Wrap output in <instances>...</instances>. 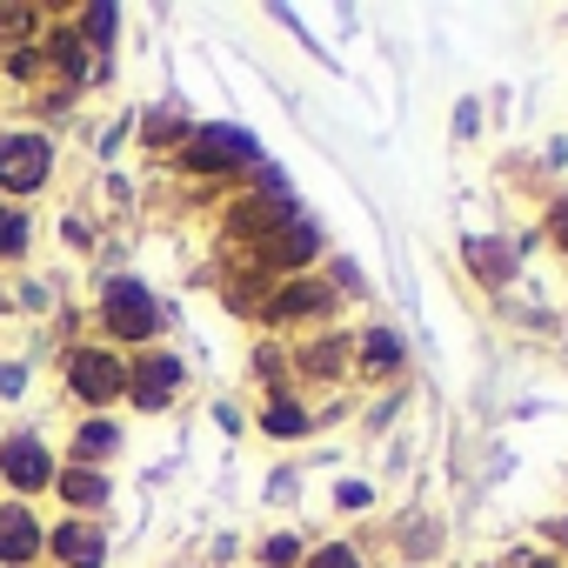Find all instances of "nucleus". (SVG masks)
<instances>
[{
  "instance_id": "1",
  "label": "nucleus",
  "mask_w": 568,
  "mask_h": 568,
  "mask_svg": "<svg viewBox=\"0 0 568 568\" xmlns=\"http://www.w3.org/2000/svg\"><path fill=\"white\" fill-rule=\"evenodd\" d=\"M101 322H108L114 342H154L161 335V308H154V295L141 288V281H108Z\"/></svg>"
},
{
  "instance_id": "15",
  "label": "nucleus",
  "mask_w": 568,
  "mask_h": 568,
  "mask_svg": "<svg viewBox=\"0 0 568 568\" xmlns=\"http://www.w3.org/2000/svg\"><path fill=\"white\" fill-rule=\"evenodd\" d=\"M114 448H121V428H114V422H88V428L74 435V455H81V462H94V455H114Z\"/></svg>"
},
{
  "instance_id": "22",
  "label": "nucleus",
  "mask_w": 568,
  "mask_h": 568,
  "mask_svg": "<svg viewBox=\"0 0 568 568\" xmlns=\"http://www.w3.org/2000/svg\"><path fill=\"white\" fill-rule=\"evenodd\" d=\"M548 234H555V247H568V194L548 207Z\"/></svg>"
},
{
  "instance_id": "12",
  "label": "nucleus",
  "mask_w": 568,
  "mask_h": 568,
  "mask_svg": "<svg viewBox=\"0 0 568 568\" xmlns=\"http://www.w3.org/2000/svg\"><path fill=\"white\" fill-rule=\"evenodd\" d=\"M328 302V288H315V281H295V288H281L274 295V322H288V315H315Z\"/></svg>"
},
{
  "instance_id": "3",
  "label": "nucleus",
  "mask_w": 568,
  "mask_h": 568,
  "mask_svg": "<svg viewBox=\"0 0 568 568\" xmlns=\"http://www.w3.org/2000/svg\"><path fill=\"white\" fill-rule=\"evenodd\" d=\"M54 168V148L41 134H0V187L8 194H34Z\"/></svg>"
},
{
  "instance_id": "8",
  "label": "nucleus",
  "mask_w": 568,
  "mask_h": 568,
  "mask_svg": "<svg viewBox=\"0 0 568 568\" xmlns=\"http://www.w3.org/2000/svg\"><path fill=\"white\" fill-rule=\"evenodd\" d=\"M34 555H41V528H34V515H28V508H8V515H0V561L28 568Z\"/></svg>"
},
{
  "instance_id": "18",
  "label": "nucleus",
  "mask_w": 568,
  "mask_h": 568,
  "mask_svg": "<svg viewBox=\"0 0 568 568\" xmlns=\"http://www.w3.org/2000/svg\"><path fill=\"white\" fill-rule=\"evenodd\" d=\"M342 355H348V342H315V348L302 355V368H308V375H342Z\"/></svg>"
},
{
  "instance_id": "21",
  "label": "nucleus",
  "mask_w": 568,
  "mask_h": 568,
  "mask_svg": "<svg viewBox=\"0 0 568 568\" xmlns=\"http://www.w3.org/2000/svg\"><path fill=\"white\" fill-rule=\"evenodd\" d=\"M261 561H267V568H288V561H302V541H288V535H274V541L261 548Z\"/></svg>"
},
{
  "instance_id": "9",
  "label": "nucleus",
  "mask_w": 568,
  "mask_h": 568,
  "mask_svg": "<svg viewBox=\"0 0 568 568\" xmlns=\"http://www.w3.org/2000/svg\"><path fill=\"white\" fill-rule=\"evenodd\" d=\"M315 247H322V234H315L308 221H295L288 234H267V241H261V261H267V267H302V261H315Z\"/></svg>"
},
{
  "instance_id": "13",
  "label": "nucleus",
  "mask_w": 568,
  "mask_h": 568,
  "mask_svg": "<svg viewBox=\"0 0 568 568\" xmlns=\"http://www.w3.org/2000/svg\"><path fill=\"white\" fill-rule=\"evenodd\" d=\"M261 428H267V435H308V415H302V402L274 395V402L261 408Z\"/></svg>"
},
{
  "instance_id": "14",
  "label": "nucleus",
  "mask_w": 568,
  "mask_h": 568,
  "mask_svg": "<svg viewBox=\"0 0 568 568\" xmlns=\"http://www.w3.org/2000/svg\"><path fill=\"white\" fill-rule=\"evenodd\" d=\"M362 362H368L375 375H395V368H402V335H388V328H375V335L362 342Z\"/></svg>"
},
{
  "instance_id": "17",
  "label": "nucleus",
  "mask_w": 568,
  "mask_h": 568,
  "mask_svg": "<svg viewBox=\"0 0 568 568\" xmlns=\"http://www.w3.org/2000/svg\"><path fill=\"white\" fill-rule=\"evenodd\" d=\"M34 34V8H0V48H28Z\"/></svg>"
},
{
  "instance_id": "10",
  "label": "nucleus",
  "mask_w": 568,
  "mask_h": 568,
  "mask_svg": "<svg viewBox=\"0 0 568 568\" xmlns=\"http://www.w3.org/2000/svg\"><path fill=\"white\" fill-rule=\"evenodd\" d=\"M54 481H61V495H68L74 508H101V501L114 495V488H108V475H94V468H61Z\"/></svg>"
},
{
  "instance_id": "7",
  "label": "nucleus",
  "mask_w": 568,
  "mask_h": 568,
  "mask_svg": "<svg viewBox=\"0 0 568 568\" xmlns=\"http://www.w3.org/2000/svg\"><path fill=\"white\" fill-rule=\"evenodd\" d=\"M48 548H54L68 568H101V561H108V541H101V528H94V521H61Z\"/></svg>"
},
{
  "instance_id": "6",
  "label": "nucleus",
  "mask_w": 568,
  "mask_h": 568,
  "mask_svg": "<svg viewBox=\"0 0 568 568\" xmlns=\"http://www.w3.org/2000/svg\"><path fill=\"white\" fill-rule=\"evenodd\" d=\"M0 468H8L14 488H48L54 468H48V448L34 435H14V442H0Z\"/></svg>"
},
{
  "instance_id": "23",
  "label": "nucleus",
  "mask_w": 568,
  "mask_h": 568,
  "mask_svg": "<svg viewBox=\"0 0 568 568\" xmlns=\"http://www.w3.org/2000/svg\"><path fill=\"white\" fill-rule=\"evenodd\" d=\"M342 508H368V488L362 481H342Z\"/></svg>"
},
{
  "instance_id": "4",
  "label": "nucleus",
  "mask_w": 568,
  "mask_h": 568,
  "mask_svg": "<svg viewBox=\"0 0 568 568\" xmlns=\"http://www.w3.org/2000/svg\"><path fill=\"white\" fill-rule=\"evenodd\" d=\"M261 148H254V134H241V128H201L194 134V148H187V161L194 168H234V161H254Z\"/></svg>"
},
{
  "instance_id": "24",
  "label": "nucleus",
  "mask_w": 568,
  "mask_h": 568,
  "mask_svg": "<svg viewBox=\"0 0 568 568\" xmlns=\"http://www.w3.org/2000/svg\"><path fill=\"white\" fill-rule=\"evenodd\" d=\"M528 568H561V561H528Z\"/></svg>"
},
{
  "instance_id": "11",
  "label": "nucleus",
  "mask_w": 568,
  "mask_h": 568,
  "mask_svg": "<svg viewBox=\"0 0 568 568\" xmlns=\"http://www.w3.org/2000/svg\"><path fill=\"white\" fill-rule=\"evenodd\" d=\"M468 267H475L481 281H508V274H515V254H508L501 241H468Z\"/></svg>"
},
{
  "instance_id": "5",
  "label": "nucleus",
  "mask_w": 568,
  "mask_h": 568,
  "mask_svg": "<svg viewBox=\"0 0 568 568\" xmlns=\"http://www.w3.org/2000/svg\"><path fill=\"white\" fill-rule=\"evenodd\" d=\"M181 388V362L174 355H141V368L128 375V395H134V408H168V395Z\"/></svg>"
},
{
  "instance_id": "20",
  "label": "nucleus",
  "mask_w": 568,
  "mask_h": 568,
  "mask_svg": "<svg viewBox=\"0 0 568 568\" xmlns=\"http://www.w3.org/2000/svg\"><path fill=\"white\" fill-rule=\"evenodd\" d=\"M308 568H362V555L335 541V548H315V555H308Z\"/></svg>"
},
{
  "instance_id": "2",
  "label": "nucleus",
  "mask_w": 568,
  "mask_h": 568,
  "mask_svg": "<svg viewBox=\"0 0 568 568\" xmlns=\"http://www.w3.org/2000/svg\"><path fill=\"white\" fill-rule=\"evenodd\" d=\"M68 388H74L81 402L108 408L114 395H128V362L108 355V348H74V355H68Z\"/></svg>"
},
{
  "instance_id": "19",
  "label": "nucleus",
  "mask_w": 568,
  "mask_h": 568,
  "mask_svg": "<svg viewBox=\"0 0 568 568\" xmlns=\"http://www.w3.org/2000/svg\"><path fill=\"white\" fill-rule=\"evenodd\" d=\"M114 28H121V14H114V8H88V34H81V41L108 48V41H114Z\"/></svg>"
},
{
  "instance_id": "16",
  "label": "nucleus",
  "mask_w": 568,
  "mask_h": 568,
  "mask_svg": "<svg viewBox=\"0 0 568 568\" xmlns=\"http://www.w3.org/2000/svg\"><path fill=\"white\" fill-rule=\"evenodd\" d=\"M28 241H34L28 214H8V207H0V261H21V254H28Z\"/></svg>"
}]
</instances>
